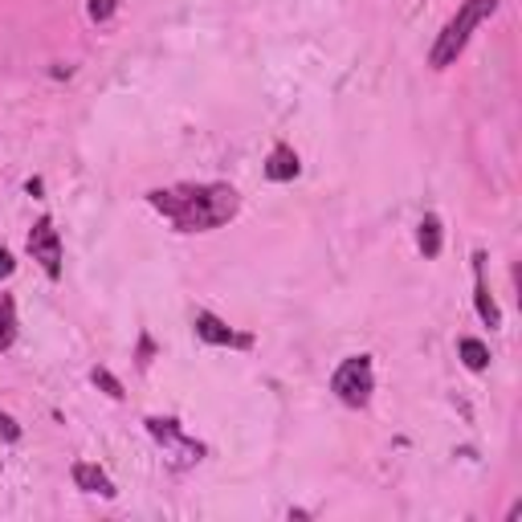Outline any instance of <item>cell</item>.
<instances>
[{
	"label": "cell",
	"mask_w": 522,
	"mask_h": 522,
	"mask_svg": "<svg viewBox=\"0 0 522 522\" xmlns=\"http://www.w3.org/2000/svg\"><path fill=\"white\" fill-rule=\"evenodd\" d=\"M473 290H478V314L486 327H502V310L486 286V253H473Z\"/></svg>",
	"instance_id": "obj_6"
},
{
	"label": "cell",
	"mask_w": 522,
	"mask_h": 522,
	"mask_svg": "<svg viewBox=\"0 0 522 522\" xmlns=\"http://www.w3.org/2000/svg\"><path fill=\"white\" fill-rule=\"evenodd\" d=\"M29 253H33V261H41V270L49 278L62 274V237H58L49 217H41L33 225V233H29Z\"/></svg>",
	"instance_id": "obj_4"
},
{
	"label": "cell",
	"mask_w": 522,
	"mask_h": 522,
	"mask_svg": "<svg viewBox=\"0 0 522 522\" xmlns=\"http://www.w3.org/2000/svg\"><path fill=\"white\" fill-rule=\"evenodd\" d=\"M266 176L270 180H294V176H298V155H294V147H274V151H270Z\"/></svg>",
	"instance_id": "obj_9"
},
{
	"label": "cell",
	"mask_w": 522,
	"mask_h": 522,
	"mask_svg": "<svg viewBox=\"0 0 522 522\" xmlns=\"http://www.w3.org/2000/svg\"><path fill=\"white\" fill-rule=\"evenodd\" d=\"M115 4H119V0H90V17H94V21H107L111 13H115Z\"/></svg>",
	"instance_id": "obj_14"
},
{
	"label": "cell",
	"mask_w": 522,
	"mask_h": 522,
	"mask_svg": "<svg viewBox=\"0 0 522 522\" xmlns=\"http://www.w3.org/2000/svg\"><path fill=\"white\" fill-rule=\"evenodd\" d=\"M74 482H78V490H86V494L115 498V486H111V478L98 465H90V461H78V465H74Z\"/></svg>",
	"instance_id": "obj_8"
},
{
	"label": "cell",
	"mask_w": 522,
	"mask_h": 522,
	"mask_svg": "<svg viewBox=\"0 0 522 522\" xmlns=\"http://www.w3.org/2000/svg\"><path fill=\"white\" fill-rule=\"evenodd\" d=\"M331 388H335V396L343 400L347 408H363L367 400H372V388H376L372 359H367V355H351V359H343L339 363V372H335V380H331Z\"/></svg>",
	"instance_id": "obj_3"
},
{
	"label": "cell",
	"mask_w": 522,
	"mask_h": 522,
	"mask_svg": "<svg viewBox=\"0 0 522 522\" xmlns=\"http://www.w3.org/2000/svg\"><path fill=\"white\" fill-rule=\"evenodd\" d=\"M90 380H94V384H98V388L107 392V396L123 400V384H119V380H115V376H111V372H107V367H94V372H90Z\"/></svg>",
	"instance_id": "obj_13"
},
{
	"label": "cell",
	"mask_w": 522,
	"mask_h": 522,
	"mask_svg": "<svg viewBox=\"0 0 522 522\" xmlns=\"http://www.w3.org/2000/svg\"><path fill=\"white\" fill-rule=\"evenodd\" d=\"M416 245H420V253H425V257H437V253H441V221H437V217H425V221H420Z\"/></svg>",
	"instance_id": "obj_10"
},
{
	"label": "cell",
	"mask_w": 522,
	"mask_h": 522,
	"mask_svg": "<svg viewBox=\"0 0 522 522\" xmlns=\"http://www.w3.org/2000/svg\"><path fill=\"white\" fill-rule=\"evenodd\" d=\"M0 433H4V437H9V441H17V437H21V429H17V420H13V416H4V412H0Z\"/></svg>",
	"instance_id": "obj_15"
},
{
	"label": "cell",
	"mask_w": 522,
	"mask_h": 522,
	"mask_svg": "<svg viewBox=\"0 0 522 522\" xmlns=\"http://www.w3.org/2000/svg\"><path fill=\"white\" fill-rule=\"evenodd\" d=\"M147 433L155 437L160 445H168L172 449V465H192V461H200V445L196 441H188L184 433L176 429V420H164V416H151L147 420Z\"/></svg>",
	"instance_id": "obj_5"
},
{
	"label": "cell",
	"mask_w": 522,
	"mask_h": 522,
	"mask_svg": "<svg viewBox=\"0 0 522 522\" xmlns=\"http://www.w3.org/2000/svg\"><path fill=\"white\" fill-rule=\"evenodd\" d=\"M13 339H17V306L13 298H0V351L13 347Z\"/></svg>",
	"instance_id": "obj_12"
},
{
	"label": "cell",
	"mask_w": 522,
	"mask_h": 522,
	"mask_svg": "<svg viewBox=\"0 0 522 522\" xmlns=\"http://www.w3.org/2000/svg\"><path fill=\"white\" fill-rule=\"evenodd\" d=\"M192 327H196V335H200L204 343H217V347H225V343H249V339L233 335V327H225L217 314H208V310H200V314H196Z\"/></svg>",
	"instance_id": "obj_7"
},
{
	"label": "cell",
	"mask_w": 522,
	"mask_h": 522,
	"mask_svg": "<svg viewBox=\"0 0 522 522\" xmlns=\"http://www.w3.org/2000/svg\"><path fill=\"white\" fill-rule=\"evenodd\" d=\"M494 13H498V0H465V4L457 9V17L441 29V37H437V45H433V54H429V66H433V70H445V66L457 62V54L465 49L469 33H473L482 21L494 17Z\"/></svg>",
	"instance_id": "obj_2"
},
{
	"label": "cell",
	"mask_w": 522,
	"mask_h": 522,
	"mask_svg": "<svg viewBox=\"0 0 522 522\" xmlns=\"http://www.w3.org/2000/svg\"><path fill=\"white\" fill-rule=\"evenodd\" d=\"M9 274H13V257L0 249V278H9Z\"/></svg>",
	"instance_id": "obj_16"
},
{
	"label": "cell",
	"mask_w": 522,
	"mask_h": 522,
	"mask_svg": "<svg viewBox=\"0 0 522 522\" xmlns=\"http://www.w3.org/2000/svg\"><path fill=\"white\" fill-rule=\"evenodd\" d=\"M176 229L184 233H204L237 217L241 196L229 184H180V188H155L147 196Z\"/></svg>",
	"instance_id": "obj_1"
},
{
	"label": "cell",
	"mask_w": 522,
	"mask_h": 522,
	"mask_svg": "<svg viewBox=\"0 0 522 522\" xmlns=\"http://www.w3.org/2000/svg\"><path fill=\"white\" fill-rule=\"evenodd\" d=\"M457 351H461V359H465L469 372H482V367L490 363V351H486V343H482V339H461Z\"/></svg>",
	"instance_id": "obj_11"
}]
</instances>
